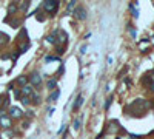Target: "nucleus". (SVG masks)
<instances>
[{
  "label": "nucleus",
  "mask_w": 154,
  "mask_h": 139,
  "mask_svg": "<svg viewBox=\"0 0 154 139\" xmlns=\"http://www.w3.org/2000/svg\"><path fill=\"white\" fill-rule=\"evenodd\" d=\"M59 96H60V91H59V90H54V93L49 96V100H52V102H54V100H57V99H59Z\"/></svg>",
  "instance_id": "9b49d317"
},
{
  "label": "nucleus",
  "mask_w": 154,
  "mask_h": 139,
  "mask_svg": "<svg viewBox=\"0 0 154 139\" xmlns=\"http://www.w3.org/2000/svg\"><path fill=\"white\" fill-rule=\"evenodd\" d=\"M59 5H60L59 0H46V2H43V9H45V11H46L48 14L52 16V14L57 13Z\"/></svg>",
  "instance_id": "f257e3e1"
},
{
  "label": "nucleus",
  "mask_w": 154,
  "mask_h": 139,
  "mask_svg": "<svg viewBox=\"0 0 154 139\" xmlns=\"http://www.w3.org/2000/svg\"><path fill=\"white\" fill-rule=\"evenodd\" d=\"M57 31H59V30H56V31H54L52 34H49V36L46 37V42H48V43H51V45H56V43H57V39H56Z\"/></svg>",
  "instance_id": "6e6552de"
},
{
  "label": "nucleus",
  "mask_w": 154,
  "mask_h": 139,
  "mask_svg": "<svg viewBox=\"0 0 154 139\" xmlns=\"http://www.w3.org/2000/svg\"><path fill=\"white\" fill-rule=\"evenodd\" d=\"M153 74H154V71H153Z\"/></svg>",
  "instance_id": "2f4dec72"
},
{
  "label": "nucleus",
  "mask_w": 154,
  "mask_h": 139,
  "mask_svg": "<svg viewBox=\"0 0 154 139\" xmlns=\"http://www.w3.org/2000/svg\"><path fill=\"white\" fill-rule=\"evenodd\" d=\"M28 5H29V3H23V5H20V8H22V9H26V8H28Z\"/></svg>",
  "instance_id": "7c9ffc66"
},
{
  "label": "nucleus",
  "mask_w": 154,
  "mask_h": 139,
  "mask_svg": "<svg viewBox=\"0 0 154 139\" xmlns=\"http://www.w3.org/2000/svg\"><path fill=\"white\" fill-rule=\"evenodd\" d=\"M148 85H150V88H151V91L154 93V82H153V80H148Z\"/></svg>",
  "instance_id": "a878e982"
},
{
  "label": "nucleus",
  "mask_w": 154,
  "mask_h": 139,
  "mask_svg": "<svg viewBox=\"0 0 154 139\" xmlns=\"http://www.w3.org/2000/svg\"><path fill=\"white\" fill-rule=\"evenodd\" d=\"M74 6H76V2H74V0H71V2L68 3V6H66V14H69V13H71V9L74 8Z\"/></svg>",
  "instance_id": "ddd939ff"
},
{
  "label": "nucleus",
  "mask_w": 154,
  "mask_h": 139,
  "mask_svg": "<svg viewBox=\"0 0 154 139\" xmlns=\"http://www.w3.org/2000/svg\"><path fill=\"white\" fill-rule=\"evenodd\" d=\"M22 110L19 108V107H11L10 108V116L13 117V119H19V117H22Z\"/></svg>",
  "instance_id": "20e7f679"
},
{
  "label": "nucleus",
  "mask_w": 154,
  "mask_h": 139,
  "mask_svg": "<svg viewBox=\"0 0 154 139\" xmlns=\"http://www.w3.org/2000/svg\"><path fill=\"white\" fill-rule=\"evenodd\" d=\"M52 60H59V57H56V56H46V62H52Z\"/></svg>",
  "instance_id": "412c9836"
},
{
  "label": "nucleus",
  "mask_w": 154,
  "mask_h": 139,
  "mask_svg": "<svg viewBox=\"0 0 154 139\" xmlns=\"http://www.w3.org/2000/svg\"><path fill=\"white\" fill-rule=\"evenodd\" d=\"M79 127H80V119H76V120H74V128L79 130Z\"/></svg>",
  "instance_id": "b1692460"
},
{
  "label": "nucleus",
  "mask_w": 154,
  "mask_h": 139,
  "mask_svg": "<svg viewBox=\"0 0 154 139\" xmlns=\"http://www.w3.org/2000/svg\"><path fill=\"white\" fill-rule=\"evenodd\" d=\"M14 96H15V99H20V97H22V93H20L19 90H15V91H14Z\"/></svg>",
  "instance_id": "4be33fe9"
},
{
  "label": "nucleus",
  "mask_w": 154,
  "mask_h": 139,
  "mask_svg": "<svg viewBox=\"0 0 154 139\" xmlns=\"http://www.w3.org/2000/svg\"><path fill=\"white\" fill-rule=\"evenodd\" d=\"M28 48H29V45H28V43H26V45H22V46H20V50H19V54L25 53V51L28 50Z\"/></svg>",
  "instance_id": "6ab92c4d"
},
{
  "label": "nucleus",
  "mask_w": 154,
  "mask_h": 139,
  "mask_svg": "<svg viewBox=\"0 0 154 139\" xmlns=\"http://www.w3.org/2000/svg\"><path fill=\"white\" fill-rule=\"evenodd\" d=\"M20 93H22L25 97H29L32 93H34V88H32L31 85H25V87H22V91H20Z\"/></svg>",
  "instance_id": "423d86ee"
},
{
  "label": "nucleus",
  "mask_w": 154,
  "mask_h": 139,
  "mask_svg": "<svg viewBox=\"0 0 154 139\" xmlns=\"http://www.w3.org/2000/svg\"><path fill=\"white\" fill-rule=\"evenodd\" d=\"M82 104H83V96H82V94H79V96H77V99H76V104L72 105V111L79 110L80 107H82Z\"/></svg>",
  "instance_id": "0eeeda50"
},
{
  "label": "nucleus",
  "mask_w": 154,
  "mask_h": 139,
  "mask_svg": "<svg viewBox=\"0 0 154 139\" xmlns=\"http://www.w3.org/2000/svg\"><path fill=\"white\" fill-rule=\"evenodd\" d=\"M128 28H130V33H131V36H133V37H134V39H136V37H137V33H136V31L133 30V28H131V25H130Z\"/></svg>",
  "instance_id": "5701e85b"
},
{
  "label": "nucleus",
  "mask_w": 154,
  "mask_h": 139,
  "mask_svg": "<svg viewBox=\"0 0 154 139\" xmlns=\"http://www.w3.org/2000/svg\"><path fill=\"white\" fill-rule=\"evenodd\" d=\"M65 130H66V125H62V127H60V130H59V135L65 133Z\"/></svg>",
  "instance_id": "393cba45"
},
{
  "label": "nucleus",
  "mask_w": 154,
  "mask_h": 139,
  "mask_svg": "<svg viewBox=\"0 0 154 139\" xmlns=\"http://www.w3.org/2000/svg\"><path fill=\"white\" fill-rule=\"evenodd\" d=\"M57 34H59V40H60V42L65 43V42L68 40V34H66L65 31H57Z\"/></svg>",
  "instance_id": "9d476101"
},
{
  "label": "nucleus",
  "mask_w": 154,
  "mask_h": 139,
  "mask_svg": "<svg viewBox=\"0 0 154 139\" xmlns=\"http://www.w3.org/2000/svg\"><path fill=\"white\" fill-rule=\"evenodd\" d=\"M111 100H113V97H108V99H106V102H105V110H108V108H110V105H111Z\"/></svg>",
  "instance_id": "aec40b11"
},
{
  "label": "nucleus",
  "mask_w": 154,
  "mask_h": 139,
  "mask_svg": "<svg viewBox=\"0 0 154 139\" xmlns=\"http://www.w3.org/2000/svg\"><path fill=\"white\" fill-rule=\"evenodd\" d=\"M26 82H28V79H26L25 76H20V77H17V83H20L22 87L26 85Z\"/></svg>",
  "instance_id": "f8f14e48"
},
{
  "label": "nucleus",
  "mask_w": 154,
  "mask_h": 139,
  "mask_svg": "<svg viewBox=\"0 0 154 139\" xmlns=\"http://www.w3.org/2000/svg\"><path fill=\"white\" fill-rule=\"evenodd\" d=\"M3 116H6V114H5V110L2 108V110H0V117H3Z\"/></svg>",
  "instance_id": "c756f323"
},
{
  "label": "nucleus",
  "mask_w": 154,
  "mask_h": 139,
  "mask_svg": "<svg viewBox=\"0 0 154 139\" xmlns=\"http://www.w3.org/2000/svg\"><path fill=\"white\" fill-rule=\"evenodd\" d=\"M22 127H23V128H28V127H29V122H23Z\"/></svg>",
  "instance_id": "c85d7f7f"
},
{
  "label": "nucleus",
  "mask_w": 154,
  "mask_h": 139,
  "mask_svg": "<svg viewBox=\"0 0 154 139\" xmlns=\"http://www.w3.org/2000/svg\"><path fill=\"white\" fill-rule=\"evenodd\" d=\"M29 80H31V87H40L42 85V76L39 73H32Z\"/></svg>",
  "instance_id": "f03ea898"
},
{
  "label": "nucleus",
  "mask_w": 154,
  "mask_h": 139,
  "mask_svg": "<svg viewBox=\"0 0 154 139\" xmlns=\"http://www.w3.org/2000/svg\"><path fill=\"white\" fill-rule=\"evenodd\" d=\"M29 100H31L29 97H25V96H22V97H20V102H22L23 105H29Z\"/></svg>",
  "instance_id": "a211bd4d"
},
{
  "label": "nucleus",
  "mask_w": 154,
  "mask_h": 139,
  "mask_svg": "<svg viewBox=\"0 0 154 139\" xmlns=\"http://www.w3.org/2000/svg\"><path fill=\"white\" fill-rule=\"evenodd\" d=\"M65 51H63V48H60V46H57V54H63Z\"/></svg>",
  "instance_id": "cd10ccee"
},
{
  "label": "nucleus",
  "mask_w": 154,
  "mask_h": 139,
  "mask_svg": "<svg viewBox=\"0 0 154 139\" xmlns=\"http://www.w3.org/2000/svg\"><path fill=\"white\" fill-rule=\"evenodd\" d=\"M15 11H17V6H15L14 3L8 6V13H10V14H13V13H15Z\"/></svg>",
  "instance_id": "f3484780"
},
{
  "label": "nucleus",
  "mask_w": 154,
  "mask_h": 139,
  "mask_svg": "<svg viewBox=\"0 0 154 139\" xmlns=\"http://www.w3.org/2000/svg\"><path fill=\"white\" fill-rule=\"evenodd\" d=\"M80 53H82V54L86 53V45H82V48H80Z\"/></svg>",
  "instance_id": "bb28decb"
},
{
  "label": "nucleus",
  "mask_w": 154,
  "mask_h": 139,
  "mask_svg": "<svg viewBox=\"0 0 154 139\" xmlns=\"http://www.w3.org/2000/svg\"><path fill=\"white\" fill-rule=\"evenodd\" d=\"M8 39H10V37H8L6 34L0 33V43H5V42H8Z\"/></svg>",
  "instance_id": "dca6fc26"
},
{
  "label": "nucleus",
  "mask_w": 154,
  "mask_h": 139,
  "mask_svg": "<svg viewBox=\"0 0 154 139\" xmlns=\"http://www.w3.org/2000/svg\"><path fill=\"white\" fill-rule=\"evenodd\" d=\"M13 135H14V132H11V130H8V132H5V133L2 135V138H3V139H10Z\"/></svg>",
  "instance_id": "2eb2a0df"
},
{
  "label": "nucleus",
  "mask_w": 154,
  "mask_h": 139,
  "mask_svg": "<svg viewBox=\"0 0 154 139\" xmlns=\"http://www.w3.org/2000/svg\"><path fill=\"white\" fill-rule=\"evenodd\" d=\"M0 127L5 128V130H10V128H11V117H10V116L0 117Z\"/></svg>",
  "instance_id": "7ed1b4c3"
},
{
  "label": "nucleus",
  "mask_w": 154,
  "mask_h": 139,
  "mask_svg": "<svg viewBox=\"0 0 154 139\" xmlns=\"http://www.w3.org/2000/svg\"><path fill=\"white\" fill-rule=\"evenodd\" d=\"M31 99H32L34 104H39V102H40V96L35 94V93H32V94H31Z\"/></svg>",
  "instance_id": "4468645a"
},
{
  "label": "nucleus",
  "mask_w": 154,
  "mask_h": 139,
  "mask_svg": "<svg viewBox=\"0 0 154 139\" xmlns=\"http://www.w3.org/2000/svg\"><path fill=\"white\" fill-rule=\"evenodd\" d=\"M46 87H48V90H56V87H57V79H49L48 83H46Z\"/></svg>",
  "instance_id": "1a4fd4ad"
},
{
  "label": "nucleus",
  "mask_w": 154,
  "mask_h": 139,
  "mask_svg": "<svg viewBox=\"0 0 154 139\" xmlns=\"http://www.w3.org/2000/svg\"><path fill=\"white\" fill-rule=\"evenodd\" d=\"M74 14H76V17L79 19V20H85V19H86V11H85V8H82V6L76 8Z\"/></svg>",
  "instance_id": "39448f33"
}]
</instances>
